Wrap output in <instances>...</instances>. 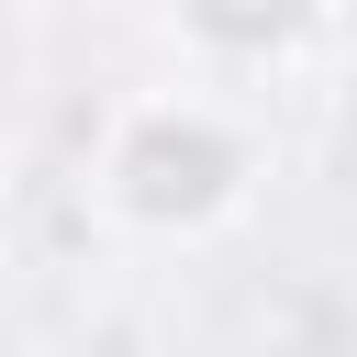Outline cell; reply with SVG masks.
<instances>
[{"instance_id": "cell-1", "label": "cell", "mask_w": 357, "mask_h": 357, "mask_svg": "<svg viewBox=\"0 0 357 357\" xmlns=\"http://www.w3.org/2000/svg\"><path fill=\"white\" fill-rule=\"evenodd\" d=\"M257 178H268V145H257V123H245L212 78H190V89H134V100L100 123V156H89V201H100V223L134 234V245H201V234L245 223Z\"/></svg>"}, {"instance_id": "cell-2", "label": "cell", "mask_w": 357, "mask_h": 357, "mask_svg": "<svg viewBox=\"0 0 357 357\" xmlns=\"http://www.w3.org/2000/svg\"><path fill=\"white\" fill-rule=\"evenodd\" d=\"M156 22L201 56V78H245V67H290L335 0H156Z\"/></svg>"}]
</instances>
